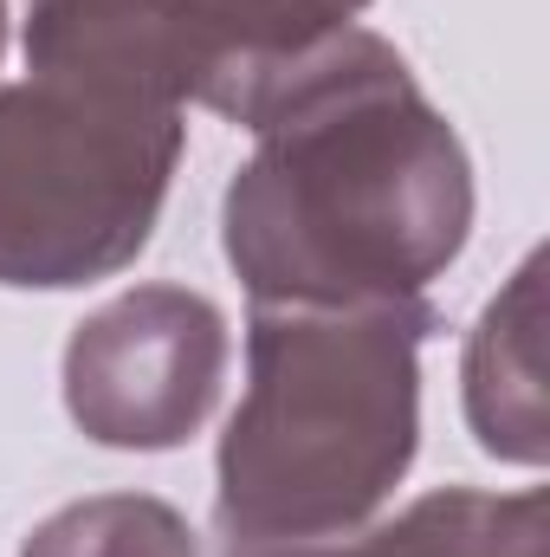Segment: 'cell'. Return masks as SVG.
<instances>
[{
	"instance_id": "7",
	"label": "cell",
	"mask_w": 550,
	"mask_h": 557,
	"mask_svg": "<svg viewBox=\"0 0 550 557\" xmlns=\"http://www.w3.org/2000/svg\"><path fill=\"white\" fill-rule=\"evenodd\" d=\"M227 557H550V499L545 486L525 493L440 486L370 532L311 539V545H253Z\"/></svg>"
},
{
	"instance_id": "2",
	"label": "cell",
	"mask_w": 550,
	"mask_h": 557,
	"mask_svg": "<svg viewBox=\"0 0 550 557\" xmlns=\"http://www.w3.org/2000/svg\"><path fill=\"white\" fill-rule=\"evenodd\" d=\"M427 298L253 305L247 396L214 460V525L227 552L343 539L376 519L421 447Z\"/></svg>"
},
{
	"instance_id": "3",
	"label": "cell",
	"mask_w": 550,
	"mask_h": 557,
	"mask_svg": "<svg viewBox=\"0 0 550 557\" xmlns=\"http://www.w3.org/2000/svg\"><path fill=\"white\" fill-rule=\"evenodd\" d=\"M182 104L111 78L0 85V285L72 292L149 247L182 162Z\"/></svg>"
},
{
	"instance_id": "1",
	"label": "cell",
	"mask_w": 550,
	"mask_h": 557,
	"mask_svg": "<svg viewBox=\"0 0 550 557\" xmlns=\"http://www.w3.org/2000/svg\"><path fill=\"white\" fill-rule=\"evenodd\" d=\"M253 137L221 201V253L253 305L427 298L466 253V143L383 33L350 26L304 59Z\"/></svg>"
},
{
	"instance_id": "5",
	"label": "cell",
	"mask_w": 550,
	"mask_h": 557,
	"mask_svg": "<svg viewBox=\"0 0 550 557\" xmlns=\"http://www.w3.org/2000/svg\"><path fill=\"white\" fill-rule=\"evenodd\" d=\"M175 104L253 131L278 85L357 26L370 0H137Z\"/></svg>"
},
{
	"instance_id": "9",
	"label": "cell",
	"mask_w": 550,
	"mask_h": 557,
	"mask_svg": "<svg viewBox=\"0 0 550 557\" xmlns=\"http://www.w3.org/2000/svg\"><path fill=\"white\" fill-rule=\"evenodd\" d=\"M0 52H7V0H0Z\"/></svg>"
},
{
	"instance_id": "8",
	"label": "cell",
	"mask_w": 550,
	"mask_h": 557,
	"mask_svg": "<svg viewBox=\"0 0 550 557\" xmlns=\"http://www.w3.org/2000/svg\"><path fill=\"white\" fill-rule=\"evenodd\" d=\"M20 557H201L195 525L149 493H98L26 532Z\"/></svg>"
},
{
	"instance_id": "4",
	"label": "cell",
	"mask_w": 550,
	"mask_h": 557,
	"mask_svg": "<svg viewBox=\"0 0 550 557\" xmlns=\"http://www.w3.org/2000/svg\"><path fill=\"white\" fill-rule=\"evenodd\" d=\"M227 383V318L188 285H130L65 344V416L85 441L168 454L201 434Z\"/></svg>"
},
{
	"instance_id": "6",
	"label": "cell",
	"mask_w": 550,
	"mask_h": 557,
	"mask_svg": "<svg viewBox=\"0 0 550 557\" xmlns=\"http://www.w3.org/2000/svg\"><path fill=\"white\" fill-rule=\"evenodd\" d=\"M466 428L492 460L545 467L550 460V396H545V253L505 278V292L479 311L460 363Z\"/></svg>"
}]
</instances>
